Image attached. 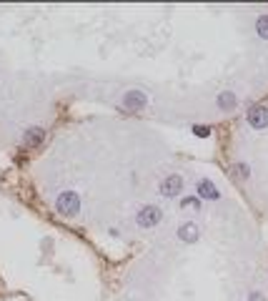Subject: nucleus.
Wrapping results in <instances>:
<instances>
[{"label":"nucleus","instance_id":"20e7f679","mask_svg":"<svg viewBox=\"0 0 268 301\" xmlns=\"http://www.w3.org/2000/svg\"><path fill=\"white\" fill-rule=\"evenodd\" d=\"M181 188H183L181 176H168V178L161 183V193H163V196H178V193H181Z\"/></svg>","mask_w":268,"mask_h":301},{"label":"nucleus","instance_id":"9d476101","mask_svg":"<svg viewBox=\"0 0 268 301\" xmlns=\"http://www.w3.org/2000/svg\"><path fill=\"white\" fill-rule=\"evenodd\" d=\"M256 28H258V35L268 40V15H263V18H258V23H256Z\"/></svg>","mask_w":268,"mask_h":301},{"label":"nucleus","instance_id":"ddd939ff","mask_svg":"<svg viewBox=\"0 0 268 301\" xmlns=\"http://www.w3.org/2000/svg\"><path fill=\"white\" fill-rule=\"evenodd\" d=\"M183 206H193V208H198V199H186V201H183Z\"/></svg>","mask_w":268,"mask_h":301},{"label":"nucleus","instance_id":"6e6552de","mask_svg":"<svg viewBox=\"0 0 268 301\" xmlns=\"http://www.w3.org/2000/svg\"><path fill=\"white\" fill-rule=\"evenodd\" d=\"M198 193H200V196H206V199H218V191H216V186L211 181H200L198 183Z\"/></svg>","mask_w":268,"mask_h":301},{"label":"nucleus","instance_id":"423d86ee","mask_svg":"<svg viewBox=\"0 0 268 301\" xmlns=\"http://www.w3.org/2000/svg\"><path fill=\"white\" fill-rule=\"evenodd\" d=\"M43 136H46V131H43L40 125H33V128H28V131H25L23 141H25V146H38L43 141Z\"/></svg>","mask_w":268,"mask_h":301},{"label":"nucleus","instance_id":"7ed1b4c3","mask_svg":"<svg viewBox=\"0 0 268 301\" xmlns=\"http://www.w3.org/2000/svg\"><path fill=\"white\" fill-rule=\"evenodd\" d=\"M146 93H141V91H130V93H125V98H123V105L128 111H138V108H143L146 105Z\"/></svg>","mask_w":268,"mask_h":301},{"label":"nucleus","instance_id":"f8f14e48","mask_svg":"<svg viewBox=\"0 0 268 301\" xmlns=\"http://www.w3.org/2000/svg\"><path fill=\"white\" fill-rule=\"evenodd\" d=\"M193 133H195V136H211V128H208V125H195Z\"/></svg>","mask_w":268,"mask_h":301},{"label":"nucleus","instance_id":"4468645a","mask_svg":"<svg viewBox=\"0 0 268 301\" xmlns=\"http://www.w3.org/2000/svg\"><path fill=\"white\" fill-rule=\"evenodd\" d=\"M251 301H263V296L261 294H251Z\"/></svg>","mask_w":268,"mask_h":301},{"label":"nucleus","instance_id":"1a4fd4ad","mask_svg":"<svg viewBox=\"0 0 268 301\" xmlns=\"http://www.w3.org/2000/svg\"><path fill=\"white\" fill-rule=\"evenodd\" d=\"M218 105H220L223 111L236 108V96H233V93H220V96H218Z\"/></svg>","mask_w":268,"mask_h":301},{"label":"nucleus","instance_id":"39448f33","mask_svg":"<svg viewBox=\"0 0 268 301\" xmlns=\"http://www.w3.org/2000/svg\"><path fill=\"white\" fill-rule=\"evenodd\" d=\"M248 123H251L253 128H266V125H268V108H263V105H256V108H251Z\"/></svg>","mask_w":268,"mask_h":301},{"label":"nucleus","instance_id":"0eeeda50","mask_svg":"<svg viewBox=\"0 0 268 301\" xmlns=\"http://www.w3.org/2000/svg\"><path fill=\"white\" fill-rule=\"evenodd\" d=\"M178 236H181V241H195V239H198V228H195V224H183L181 231H178Z\"/></svg>","mask_w":268,"mask_h":301},{"label":"nucleus","instance_id":"f03ea898","mask_svg":"<svg viewBox=\"0 0 268 301\" xmlns=\"http://www.w3.org/2000/svg\"><path fill=\"white\" fill-rule=\"evenodd\" d=\"M158 221H161V208H155V206L141 208V213H138V224H141L143 228H150V226H155Z\"/></svg>","mask_w":268,"mask_h":301},{"label":"nucleus","instance_id":"f257e3e1","mask_svg":"<svg viewBox=\"0 0 268 301\" xmlns=\"http://www.w3.org/2000/svg\"><path fill=\"white\" fill-rule=\"evenodd\" d=\"M55 208H58V213H63V216L73 219L75 213L80 211V199H78V193H73V191L60 193L58 201H55Z\"/></svg>","mask_w":268,"mask_h":301},{"label":"nucleus","instance_id":"9b49d317","mask_svg":"<svg viewBox=\"0 0 268 301\" xmlns=\"http://www.w3.org/2000/svg\"><path fill=\"white\" fill-rule=\"evenodd\" d=\"M233 171H236V174H238L241 178H248V166H243V163H236V168H233Z\"/></svg>","mask_w":268,"mask_h":301}]
</instances>
